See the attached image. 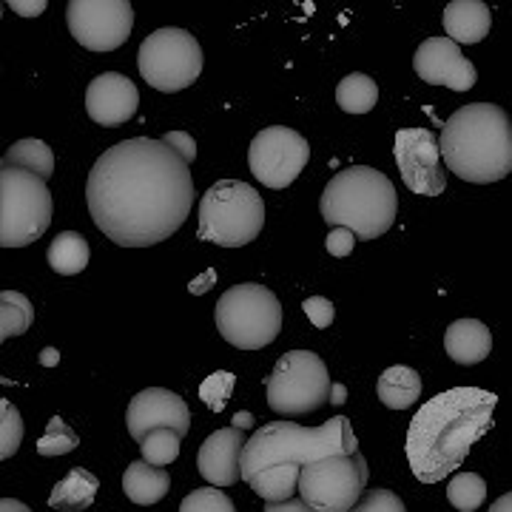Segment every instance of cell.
Listing matches in <instances>:
<instances>
[{
	"instance_id": "11",
	"label": "cell",
	"mask_w": 512,
	"mask_h": 512,
	"mask_svg": "<svg viewBox=\"0 0 512 512\" xmlns=\"http://www.w3.org/2000/svg\"><path fill=\"white\" fill-rule=\"evenodd\" d=\"M370 467L362 453L328 456L302 467L299 495L316 512H350L367 493Z\"/></svg>"
},
{
	"instance_id": "31",
	"label": "cell",
	"mask_w": 512,
	"mask_h": 512,
	"mask_svg": "<svg viewBox=\"0 0 512 512\" xmlns=\"http://www.w3.org/2000/svg\"><path fill=\"white\" fill-rule=\"evenodd\" d=\"M77 444H80L77 433H74L72 427L60 419V416H55V419H49V424H46V433H43L40 441H37V456H43V458L66 456V453L77 450Z\"/></svg>"
},
{
	"instance_id": "22",
	"label": "cell",
	"mask_w": 512,
	"mask_h": 512,
	"mask_svg": "<svg viewBox=\"0 0 512 512\" xmlns=\"http://www.w3.org/2000/svg\"><path fill=\"white\" fill-rule=\"evenodd\" d=\"M100 490V478L83 470V467H72L66 478H60L55 490L49 495V507L57 512H83L89 510Z\"/></svg>"
},
{
	"instance_id": "13",
	"label": "cell",
	"mask_w": 512,
	"mask_h": 512,
	"mask_svg": "<svg viewBox=\"0 0 512 512\" xmlns=\"http://www.w3.org/2000/svg\"><path fill=\"white\" fill-rule=\"evenodd\" d=\"M72 37L89 52H114L134 29V9L128 0H72L66 6Z\"/></svg>"
},
{
	"instance_id": "4",
	"label": "cell",
	"mask_w": 512,
	"mask_h": 512,
	"mask_svg": "<svg viewBox=\"0 0 512 512\" xmlns=\"http://www.w3.org/2000/svg\"><path fill=\"white\" fill-rule=\"evenodd\" d=\"M319 211L330 228H348L356 239H379L396 222L399 194L382 171L350 165L325 185Z\"/></svg>"
},
{
	"instance_id": "46",
	"label": "cell",
	"mask_w": 512,
	"mask_h": 512,
	"mask_svg": "<svg viewBox=\"0 0 512 512\" xmlns=\"http://www.w3.org/2000/svg\"><path fill=\"white\" fill-rule=\"evenodd\" d=\"M330 402L333 404H345V387L333 384V393H330Z\"/></svg>"
},
{
	"instance_id": "12",
	"label": "cell",
	"mask_w": 512,
	"mask_h": 512,
	"mask_svg": "<svg viewBox=\"0 0 512 512\" xmlns=\"http://www.w3.org/2000/svg\"><path fill=\"white\" fill-rule=\"evenodd\" d=\"M311 160L308 140L285 126L262 128L248 148V168L265 188L282 191L305 171Z\"/></svg>"
},
{
	"instance_id": "20",
	"label": "cell",
	"mask_w": 512,
	"mask_h": 512,
	"mask_svg": "<svg viewBox=\"0 0 512 512\" xmlns=\"http://www.w3.org/2000/svg\"><path fill=\"white\" fill-rule=\"evenodd\" d=\"M444 350L456 365H478L493 353V333L478 319H458L444 330Z\"/></svg>"
},
{
	"instance_id": "38",
	"label": "cell",
	"mask_w": 512,
	"mask_h": 512,
	"mask_svg": "<svg viewBox=\"0 0 512 512\" xmlns=\"http://www.w3.org/2000/svg\"><path fill=\"white\" fill-rule=\"evenodd\" d=\"M163 143L174 148L188 165L194 163V157H197V143H194V137H191L188 131H168L163 137Z\"/></svg>"
},
{
	"instance_id": "40",
	"label": "cell",
	"mask_w": 512,
	"mask_h": 512,
	"mask_svg": "<svg viewBox=\"0 0 512 512\" xmlns=\"http://www.w3.org/2000/svg\"><path fill=\"white\" fill-rule=\"evenodd\" d=\"M46 0H35V3H23V0H12L9 3V9L12 12H18L20 18H37V15H43L46 12Z\"/></svg>"
},
{
	"instance_id": "5",
	"label": "cell",
	"mask_w": 512,
	"mask_h": 512,
	"mask_svg": "<svg viewBox=\"0 0 512 512\" xmlns=\"http://www.w3.org/2000/svg\"><path fill=\"white\" fill-rule=\"evenodd\" d=\"M359 453V441L353 433L348 416H336L325 421L322 427H299L293 421H271L245 444L242 456V481L251 478L274 464H302L308 467L313 461L328 456H353Z\"/></svg>"
},
{
	"instance_id": "17",
	"label": "cell",
	"mask_w": 512,
	"mask_h": 512,
	"mask_svg": "<svg viewBox=\"0 0 512 512\" xmlns=\"http://www.w3.org/2000/svg\"><path fill=\"white\" fill-rule=\"evenodd\" d=\"M137 109H140V92L126 74L103 72L86 89V111L97 126H126L128 120H134Z\"/></svg>"
},
{
	"instance_id": "8",
	"label": "cell",
	"mask_w": 512,
	"mask_h": 512,
	"mask_svg": "<svg viewBox=\"0 0 512 512\" xmlns=\"http://www.w3.org/2000/svg\"><path fill=\"white\" fill-rule=\"evenodd\" d=\"M55 202L40 180L20 168L0 171V245L26 248L43 237L52 225Z\"/></svg>"
},
{
	"instance_id": "10",
	"label": "cell",
	"mask_w": 512,
	"mask_h": 512,
	"mask_svg": "<svg viewBox=\"0 0 512 512\" xmlns=\"http://www.w3.org/2000/svg\"><path fill=\"white\" fill-rule=\"evenodd\" d=\"M202 46L197 37L177 26L157 29L140 43L137 66L151 89L163 94L183 92L202 74Z\"/></svg>"
},
{
	"instance_id": "23",
	"label": "cell",
	"mask_w": 512,
	"mask_h": 512,
	"mask_svg": "<svg viewBox=\"0 0 512 512\" xmlns=\"http://www.w3.org/2000/svg\"><path fill=\"white\" fill-rule=\"evenodd\" d=\"M379 402L390 410H407L421 399V376L419 370L407 365H393L384 370L376 382Z\"/></svg>"
},
{
	"instance_id": "34",
	"label": "cell",
	"mask_w": 512,
	"mask_h": 512,
	"mask_svg": "<svg viewBox=\"0 0 512 512\" xmlns=\"http://www.w3.org/2000/svg\"><path fill=\"white\" fill-rule=\"evenodd\" d=\"M234 387H237V376H234V373H228V370H220V373H214V376H208V379L202 382L200 387L202 402L208 404L211 410H217V413H220L222 407L228 404V399H231Z\"/></svg>"
},
{
	"instance_id": "9",
	"label": "cell",
	"mask_w": 512,
	"mask_h": 512,
	"mask_svg": "<svg viewBox=\"0 0 512 512\" xmlns=\"http://www.w3.org/2000/svg\"><path fill=\"white\" fill-rule=\"evenodd\" d=\"M333 382L325 362L311 350H291L268 376V407L282 419H299L330 402Z\"/></svg>"
},
{
	"instance_id": "7",
	"label": "cell",
	"mask_w": 512,
	"mask_h": 512,
	"mask_svg": "<svg viewBox=\"0 0 512 512\" xmlns=\"http://www.w3.org/2000/svg\"><path fill=\"white\" fill-rule=\"evenodd\" d=\"M220 336L239 350H262L282 330V305L274 291L256 282H242L222 293L214 308Z\"/></svg>"
},
{
	"instance_id": "14",
	"label": "cell",
	"mask_w": 512,
	"mask_h": 512,
	"mask_svg": "<svg viewBox=\"0 0 512 512\" xmlns=\"http://www.w3.org/2000/svg\"><path fill=\"white\" fill-rule=\"evenodd\" d=\"M396 165L404 185L419 197H439L447 188V165L441 160L439 134L430 128L396 131Z\"/></svg>"
},
{
	"instance_id": "6",
	"label": "cell",
	"mask_w": 512,
	"mask_h": 512,
	"mask_svg": "<svg viewBox=\"0 0 512 512\" xmlns=\"http://www.w3.org/2000/svg\"><path fill=\"white\" fill-rule=\"evenodd\" d=\"M265 202L254 185L242 180H220L200 200L197 239L220 248H242L262 234Z\"/></svg>"
},
{
	"instance_id": "28",
	"label": "cell",
	"mask_w": 512,
	"mask_h": 512,
	"mask_svg": "<svg viewBox=\"0 0 512 512\" xmlns=\"http://www.w3.org/2000/svg\"><path fill=\"white\" fill-rule=\"evenodd\" d=\"M35 322V305L29 302V296L18 291L0 293V339H12L32 328Z\"/></svg>"
},
{
	"instance_id": "26",
	"label": "cell",
	"mask_w": 512,
	"mask_h": 512,
	"mask_svg": "<svg viewBox=\"0 0 512 512\" xmlns=\"http://www.w3.org/2000/svg\"><path fill=\"white\" fill-rule=\"evenodd\" d=\"M3 168H20L29 171L40 180H49L55 174V151L43 140H18L15 146L3 154Z\"/></svg>"
},
{
	"instance_id": "44",
	"label": "cell",
	"mask_w": 512,
	"mask_h": 512,
	"mask_svg": "<svg viewBox=\"0 0 512 512\" xmlns=\"http://www.w3.org/2000/svg\"><path fill=\"white\" fill-rule=\"evenodd\" d=\"M40 362L46 367H55L57 362H60V353H57L55 348H46L43 350V356H40Z\"/></svg>"
},
{
	"instance_id": "18",
	"label": "cell",
	"mask_w": 512,
	"mask_h": 512,
	"mask_svg": "<svg viewBox=\"0 0 512 512\" xmlns=\"http://www.w3.org/2000/svg\"><path fill=\"white\" fill-rule=\"evenodd\" d=\"M245 430L239 427H222L202 441L197 453L200 476L211 487H231L242 481V456H245Z\"/></svg>"
},
{
	"instance_id": "24",
	"label": "cell",
	"mask_w": 512,
	"mask_h": 512,
	"mask_svg": "<svg viewBox=\"0 0 512 512\" xmlns=\"http://www.w3.org/2000/svg\"><path fill=\"white\" fill-rule=\"evenodd\" d=\"M299 478H302V464H274L259 470L248 484L265 504H279L299 493Z\"/></svg>"
},
{
	"instance_id": "19",
	"label": "cell",
	"mask_w": 512,
	"mask_h": 512,
	"mask_svg": "<svg viewBox=\"0 0 512 512\" xmlns=\"http://www.w3.org/2000/svg\"><path fill=\"white\" fill-rule=\"evenodd\" d=\"M441 23H444V32L453 43L473 46V43H481L484 37L490 35L493 12L481 0H453V3H447Z\"/></svg>"
},
{
	"instance_id": "15",
	"label": "cell",
	"mask_w": 512,
	"mask_h": 512,
	"mask_svg": "<svg viewBox=\"0 0 512 512\" xmlns=\"http://www.w3.org/2000/svg\"><path fill=\"white\" fill-rule=\"evenodd\" d=\"M413 69L424 83L447 86L453 92H470L478 80L476 66L450 37H427L413 55Z\"/></svg>"
},
{
	"instance_id": "2",
	"label": "cell",
	"mask_w": 512,
	"mask_h": 512,
	"mask_svg": "<svg viewBox=\"0 0 512 512\" xmlns=\"http://www.w3.org/2000/svg\"><path fill=\"white\" fill-rule=\"evenodd\" d=\"M498 396L481 387H453L421 404L407 427L404 453L421 484H439L467 461L473 444L493 430Z\"/></svg>"
},
{
	"instance_id": "35",
	"label": "cell",
	"mask_w": 512,
	"mask_h": 512,
	"mask_svg": "<svg viewBox=\"0 0 512 512\" xmlns=\"http://www.w3.org/2000/svg\"><path fill=\"white\" fill-rule=\"evenodd\" d=\"M350 512H407V507H404V501L393 490L376 487V490H367L362 495V501Z\"/></svg>"
},
{
	"instance_id": "25",
	"label": "cell",
	"mask_w": 512,
	"mask_h": 512,
	"mask_svg": "<svg viewBox=\"0 0 512 512\" xmlns=\"http://www.w3.org/2000/svg\"><path fill=\"white\" fill-rule=\"evenodd\" d=\"M89 259H92V248H89L86 237L77 234V231H63V234H57V237L52 239V245H49V251H46L49 268L60 276L83 274L86 265H89Z\"/></svg>"
},
{
	"instance_id": "21",
	"label": "cell",
	"mask_w": 512,
	"mask_h": 512,
	"mask_svg": "<svg viewBox=\"0 0 512 512\" xmlns=\"http://www.w3.org/2000/svg\"><path fill=\"white\" fill-rule=\"evenodd\" d=\"M126 498L137 507H151L171 493V476L165 467H154L148 461H131L123 473Z\"/></svg>"
},
{
	"instance_id": "33",
	"label": "cell",
	"mask_w": 512,
	"mask_h": 512,
	"mask_svg": "<svg viewBox=\"0 0 512 512\" xmlns=\"http://www.w3.org/2000/svg\"><path fill=\"white\" fill-rule=\"evenodd\" d=\"M180 512H237V507L220 487H202L185 495Z\"/></svg>"
},
{
	"instance_id": "36",
	"label": "cell",
	"mask_w": 512,
	"mask_h": 512,
	"mask_svg": "<svg viewBox=\"0 0 512 512\" xmlns=\"http://www.w3.org/2000/svg\"><path fill=\"white\" fill-rule=\"evenodd\" d=\"M302 308L308 313V319H311L313 328L325 330L333 325V319H336V308H333V302L325 299V296H308L305 302H302Z\"/></svg>"
},
{
	"instance_id": "45",
	"label": "cell",
	"mask_w": 512,
	"mask_h": 512,
	"mask_svg": "<svg viewBox=\"0 0 512 512\" xmlns=\"http://www.w3.org/2000/svg\"><path fill=\"white\" fill-rule=\"evenodd\" d=\"M234 427H239V430L254 427V416H251V413H237V416H234Z\"/></svg>"
},
{
	"instance_id": "27",
	"label": "cell",
	"mask_w": 512,
	"mask_h": 512,
	"mask_svg": "<svg viewBox=\"0 0 512 512\" xmlns=\"http://www.w3.org/2000/svg\"><path fill=\"white\" fill-rule=\"evenodd\" d=\"M336 103H339V109L348 111V114H367V111L376 109V103H379V86H376L373 77L353 72L336 86Z\"/></svg>"
},
{
	"instance_id": "29",
	"label": "cell",
	"mask_w": 512,
	"mask_h": 512,
	"mask_svg": "<svg viewBox=\"0 0 512 512\" xmlns=\"http://www.w3.org/2000/svg\"><path fill=\"white\" fill-rule=\"evenodd\" d=\"M447 501L458 512H476L487 501V481L478 473H458L447 484Z\"/></svg>"
},
{
	"instance_id": "32",
	"label": "cell",
	"mask_w": 512,
	"mask_h": 512,
	"mask_svg": "<svg viewBox=\"0 0 512 512\" xmlns=\"http://www.w3.org/2000/svg\"><path fill=\"white\" fill-rule=\"evenodd\" d=\"M23 419H20V410L9 399H0V458H12L20 450V441H23Z\"/></svg>"
},
{
	"instance_id": "16",
	"label": "cell",
	"mask_w": 512,
	"mask_h": 512,
	"mask_svg": "<svg viewBox=\"0 0 512 512\" xmlns=\"http://www.w3.org/2000/svg\"><path fill=\"white\" fill-rule=\"evenodd\" d=\"M126 424L131 439L137 444L157 427H168V430L185 436L191 430V410L177 393H171L165 387H148L128 402Z\"/></svg>"
},
{
	"instance_id": "37",
	"label": "cell",
	"mask_w": 512,
	"mask_h": 512,
	"mask_svg": "<svg viewBox=\"0 0 512 512\" xmlns=\"http://www.w3.org/2000/svg\"><path fill=\"white\" fill-rule=\"evenodd\" d=\"M353 245H356V234L348 231V228H330L328 239H325L328 254L339 256V259H345V256L353 254Z\"/></svg>"
},
{
	"instance_id": "39",
	"label": "cell",
	"mask_w": 512,
	"mask_h": 512,
	"mask_svg": "<svg viewBox=\"0 0 512 512\" xmlns=\"http://www.w3.org/2000/svg\"><path fill=\"white\" fill-rule=\"evenodd\" d=\"M262 512H316L302 498V495H293V498H288V501H279V504H265V510Z\"/></svg>"
},
{
	"instance_id": "42",
	"label": "cell",
	"mask_w": 512,
	"mask_h": 512,
	"mask_svg": "<svg viewBox=\"0 0 512 512\" xmlns=\"http://www.w3.org/2000/svg\"><path fill=\"white\" fill-rule=\"evenodd\" d=\"M0 512H32L23 501H18V498H3L0 501Z\"/></svg>"
},
{
	"instance_id": "43",
	"label": "cell",
	"mask_w": 512,
	"mask_h": 512,
	"mask_svg": "<svg viewBox=\"0 0 512 512\" xmlns=\"http://www.w3.org/2000/svg\"><path fill=\"white\" fill-rule=\"evenodd\" d=\"M490 512H512V493L501 495L498 501L490 504Z\"/></svg>"
},
{
	"instance_id": "41",
	"label": "cell",
	"mask_w": 512,
	"mask_h": 512,
	"mask_svg": "<svg viewBox=\"0 0 512 512\" xmlns=\"http://www.w3.org/2000/svg\"><path fill=\"white\" fill-rule=\"evenodd\" d=\"M214 282H217V271H205V274H202L200 279H194V282L188 285V291L197 293V296H200V293L211 291V285H214Z\"/></svg>"
},
{
	"instance_id": "30",
	"label": "cell",
	"mask_w": 512,
	"mask_h": 512,
	"mask_svg": "<svg viewBox=\"0 0 512 512\" xmlns=\"http://www.w3.org/2000/svg\"><path fill=\"white\" fill-rule=\"evenodd\" d=\"M180 444H183L180 433H174L168 427H157L140 441V453H143V461H148V464L168 467V464H174L180 458Z\"/></svg>"
},
{
	"instance_id": "1",
	"label": "cell",
	"mask_w": 512,
	"mask_h": 512,
	"mask_svg": "<svg viewBox=\"0 0 512 512\" xmlns=\"http://www.w3.org/2000/svg\"><path fill=\"white\" fill-rule=\"evenodd\" d=\"M94 225L120 248H148L177 234L194 205L188 163L163 140L131 137L97 157L86 183Z\"/></svg>"
},
{
	"instance_id": "3",
	"label": "cell",
	"mask_w": 512,
	"mask_h": 512,
	"mask_svg": "<svg viewBox=\"0 0 512 512\" xmlns=\"http://www.w3.org/2000/svg\"><path fill=\"white\" fill-rule=\"evenodd\" d=\"M441 160L458 180L490 185L512 174V120L495 103H470L447 117Z\"/></svg>"
}]
</instances>
